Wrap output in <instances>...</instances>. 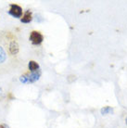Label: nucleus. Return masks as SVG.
<instances>
[{
    "instance_id": "6e6552de",
    "label": "nucleus",
    "mask_w": 127,
    "mask_h": 128,
    "mask_svg": "<svg viewBox=\"0 0 127 128\" xmlns=\"http://www.w3.org/2000/svg\"><path fill=\"white\" fill-rule=\"evenodd\" d=\"M6 60V54L5 50H4V48L0 46V64L1 63H4Z\"/></svg>"
},
{
    "instance_id": "20e7f679",
    "label": "nucleus",
    "mask_w": 127,
    "mask_h": 128,
    "mask_svg": "<svg viewBox=\"0 0 127 128\" xmlns=\"http://www.w3.org/2000/svg\"><path fill=\"white\" fill-rule=\"evenodd\" d=\"M32 12L30 11V10H27L25 13H24V15L22 16V18L20 19V22L22 23H30L32 22Z\"/></svg>"
},
{
    "instance_id": "9d476101",
    "label": "nucleus",
    "mask_w": 127,
    "mask_h": 128,
    "mask_svg": "<svg viewBox=\"0 0 127 128\" xmlns=\"http://www.w3.org/2000/svg\"><path fill=\"white\" fill-rule=\"evenodd\" d=\"M0 128H10L6 124H0Z\"/></svg>"
},
{
    "instance_id": "f257e3e1",
    "label": "nucleus",
    "mask_w": 127,
    "mask_h": 128,
    "mask_svg": "<svg viewBox=\"0 0 127 128\" xmlns=\"http://www.w3.org/2000/svg\"><path fill=\"white\" fill-rule=\"evenodd\" d=\"M41 74H42L41 70H36V72H31V74H29V75H22V76H20V81L22 84L35 83L36 81H38L39 79H40Z\"/></svg>"
},
{
    "instance_id": "f8f14e48",
    "label": "nucleus",
    "mask_w": 127,
    "mask_h": 128,
    "mask_svg": "<svg viewBox=\"0 0 127 128\" xmlns=\"http://www.w3.org/2000/svg\"><path fill=\"white\" fill-rule=\"evenodd\" d=\"M1 91H2V89H1V87H0V93H1Z\"/></svg>"
},
{
    "instance_id": "7ed1b4c3",
    "label": "nucleus",
    "mask_w": 127,
    "mask_h": 128,
    "mask_svg": "<svg viewBox=\"0 0 127 128\" xmlns=\"http://www.w3.org/2000/svg\"><path fill=\"white\" fill-rule=\"evenodd\" d=\"M8 14L14 17V18H20L22 16V8L19 5L11 4L10 5V10H8Z\"/></svg>"
},
{
    "instance_id": "423d86ee",
    "label": "nucleus",
    "mask_w": 127,
    "mask_h": 128,
    "mask_svg": "<svg viewBox=\"0 0 127 128\" xmlns=\"http://www.w3.org/2000/svg\"><path fill=\"white\" fill-rule=\"evenodd\" d=\"M28 67H29V70H31L32 72L40 70L39 64L37 63V62H35L34 60H31V61H30V62H29V64H28Z\"/></svg>"
},
{
    "instance_id": "39448f33",
    "label": "nucleus",
    "mask_w": 127,
    "mask_h": 128,
    "mask_svg": "<svg viewBox=\"0 0 127 128\" xmlns=\"http://www.w3.org/2000/svg\"><path fill=\"white\" fill-rule=\"evenodd\" d=\"M10 51L12 55H16L19 52V45L16 41H12L10 44Z\"/></svg>"
},
{
    "instance_id": "9b49d317",
    "label": "nucleus",
    "mask_w": 127,
    "mask_h": 128,
    "mask_svg": "<svg viewBox=\"0 0 127 128\" xmlns=\"http://www.w3.org/2000/svg\"><path fill=\"white\" fill-rule=\"evenodd\" d=\"M125 122H126V125H127V117L125 118Z\"/></svg>"
},
{
    "instance_id": "1a4fd4ad",
    "label": "nucleus",
    "mask_w": 127,
    "mask_h": 128,
    "mask_svg": "<svg viewBox=\"0 0 127 128\" xmlns=\"http://www.w3.org/2000/svg\"><path fill=\"white\" fill-rule=\"evenodd\" d=\"M36 22H43V19H42V17L40 14H37V15H36Z\"/></svg>"
},
{
    "instance_id": "f03ea898",
    "label": "nucleus",
    "mask_w": 127,
    "mask_h": 128,
    "mask_svg": "<svg viewBox=\"0 0 127 128\" xmlns=\"http://www.w3.org/2000/svg\"><path fill=\"white\" fill-rule=\"evenodd\" d=\"M43 40H44V36L39 32L34 31V32H31V34H30V41L32 43V45H35V46L40 45L42 42H43Z\"/></svg>"
},
{
    "instance_id": "0eeeda50",
    "label": "nucleus",
    "mask_w": 127,
    "mask_h": 128,
    "mask_svg": "<svg viewBox=\"0 0 127 128\" xmlns=\"http://www.w3.org/2000/svg\"><path fill=\"white\" fill-rule=\"evenodd\" d=\"M100 112H101L102 115H107V114H110L113 112V108H111L110 106H107V107H104L100 110Z\"/></svg>"
}]
</instances>
